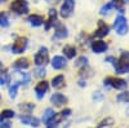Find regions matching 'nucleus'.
I'll return each mask as SVG.
<instances>
[{
    "instance_id": "f257e3e1",
    "label": "nucleus",
    "mask_w": 129,
    "mask_h": 128,
    "mask_svg": "<svg viewBox=\"0 0 129 128\" xmlns=\"http://www.w3.org/2000/svg\"><path fill=\"white\" fill-rule=\"evenodd\" d=\"M115 71L116 74L129 72V52H123L120 57L115 61Z\"/></svg>"
},
{
    "instance_id": "f03ea898",
    "label": "nucleus",
    "mask_w": 129,
    "mask_h": 128,
    "mask_svg": "<svg viewBox=\"0 0 129 128\" xmlns=\"http://www.w3.org/2000/svg\"><path fill=\"white\" fill-rule=\"evenodd\" d=\"M105 85H107V87H111V88H115V89H125L126 88V80L121 79V78H116V76H107L105 80H103Z\"/></svg>"
},
{
    "instance_id": "7ed1b4c3",
    "label": "nucleus",
    "mask_w": 129,
    "mask_h": 128,
    "mask_svg": "<svg viewBox=\"0 0 129 128\" xmlns=\"http://www.w3.org/2000/svg\"><path fill=\"white\" fill-rule=\"evenodd\" d=\"M34 62L36 66H43L44 67L47 63L49 62V52H48V48L45 47H41L34 57Z\"/></svg>"
},
{
    "instance_id": "20e7f679",
    "label": "nucleus",
    "mask_w": 129,
    "mask_h": 128,
    "mask_svg": "<svg viewBox=\"0 0 129 128\" xmlns=\"http://www.w3.org/2000/svg\"><path fill=\"white\" fill-rule=\"evenodd\" d=\"M10 10L16 14H27L28 13V3L27 0H14L10 4Z\"/></svg>"
},
{
    "instance_id": "39448f33",
    "label": "nucleus",
    "mask_w": 129,
    "mask_h": 128,
    "mask_svg": "<svg viewBox=\"0 0 129 128\" xmlns=\"http://www.w3.org/2000/svg\"><path fill=\"white\" fill-rule=\"evenodd\" d=\"M27 44H28V39L21 36V38L16 39V41L12 44V47H10V50H12V53H14V55H19V53H23L26 50Z\"/></svg>"
},
{
    "instance_id": "423d86ee",
    "label": "nucleus",
    "mask_w": 129,
    "mask_h": 128,
    "mask_svg": "<svg viewBox=\"0 0 129 128\" xmlns=\"http://www.w3.org/2000/svg\"><path fill=\"white\" fill-rule=\"evenodd\" d=\"M114 27H115V31L119 35H125L128 33V22H126V18L124 16H117L115 22H114Z\"/></svg>"
},
{
    "instance_id": "0eeeda50",
    "label": "nucleus",
    "mask_w": 129,
    "mask_h": 128,
    "mask_svg": "<svg viewBox=\"0 0 129 128\" xmlns=\"http://www.w3.org/2000/svg\"><path fill=\"white\" fill-rule=\"evenodd\" d=\"M74 9H75V0H64L62 7H61L59 14L63 18H69V17L72 16Z\"/></svg>"
},
{
    "instance_id": "6e6552de",
    "label": "nucleus",
    "mask_w": 129,
    "mask_h": 128,
    "mask_svg": "<svg viewBox=\"0 0 129 128\" xmlns=\"http://www.w3.org/2000/svg\"><path fill=\"white\" fill-rule=\"evenodd\" d=\"M54 35H53V39H64L69 36V31H67V27L64 26L63 23L61 22H54Z\"/></svg>"
},
{
    "instance_id": "1a4fd4ad",
    "label": "nucleus",
    "mask_w": 129,
    "mask_h": 128,
    "mask_svg": "<svg viewBox=\"0 0 129 128\" xmlns=\"http://www.w3.org/2000/svg\"><path fill=\"white\" fill-rule=\"evenodd\" d=\"M49 88V83L47 80H40L36 85H35V93H36V97L39 100H41L43 97L45 96V93L48 92Z\"/></svg>"
},
{
    "instance_id": "9d476101",
    "label": "nucleus",
    "mask_w": 129,
    "mask_h": 128,
    "mask_svg": "<svg viewBox=\"0 0 129 128\" xmlns=\"http://www.w3.org/2000/svg\"><path fill=\"white\" fill-rule=\"evenodd\" d=\"M16 82L18 85H28L31 83V76L27 72H23V70H19L18 72H16Z\"/></svg>"
},
{
    "instance_id": "9b49d317",
    "label": "nucleus",
    "mask_w": 129,
    "mask_h": 128,
    "mask_svg": "<svg viewBox=\"0 0 129 128\" xmlns=\"http://www.w3.org/2000/svg\"><path fill=\"white\" fill-rule=\"evenodd\" d=\"M110 33V27L105 21H100L98 22V27L94 31V36L95 38H105L106 35H109Z\"/></svg>"
},
{
    "instance_id": "f8f14e48",
    "label": "nucleus",
    "mask_w": 129,
    "mask_h": 128,
    "mask_svg": "<svg viewBox=\"0 0 129 128\" xmlns=\"http://www.w3.org/2000/svg\"><path fill=\"white\" fill-rule=\"evenodd\" d=\"M90 48L94 53H97V55H100V53H103L107 50V48H109V45H107V43L103 41V40H94L92 41V44H90Z\"/></svg>"
},
{
    "instance_id": "ddd939ff",
    "label": "nucleus",
    "mask_w": 129,
    "mask_h": 128,
    "mask_svg": "<svg viewBox=\"0 0 129 128\" xmlns=\"http://www.w3.org/2000/svg\"><path fill=\"white\" fill-rule=\"evenodd\" d=\"M50 101H52V104L54 105V106H57V108H61V106L66 105L69 100H67L66 96L62 94V93H53V94L50 96Z\"/></svg>"
},
{
    "instance_id": "4468645a",
    "label": "nucleus",
    "mask_w": 129,
    "mask_h": 128,
    "mask_svg": "<svg viewBox=\"0 0 129 128\" xmlns=\"http://www.w3.org/2000/svg\"><path fill=\"white\" fill-rule=\"evenodd\" d=\"M19 120H21V123H23V124H26V125L35 127V128H38V127L40 125V120H39L38 118H35V116L30 115V114L22 115V116L19 118Z\"/></svg>"
},
{
    "instance_id": "2eb2a0df",
    "label": "nucleus",
    "mask_w": 129,
    "mask_h": 128,
    "mask_svg": "<svg viewBox=\"0 0 129 128\" xmlns=\"http://www.w3.org/2000/svg\"><path fill=\"white\" fill-rule=\"evenodd\" d=\"M66 65H67V61L62 56H54L52 60V66L54 70H62L66 67Z\"/></svg>"
},
{
    "instance_id": "dca6fc26",
    "label": "nucleus",
    "mask_w": 129,
    "mask_h": 128,
    "mask_svg": "<svg viewBox=\"0 0 129 128\" xmlns=\"http://www.w3.org/2000/svg\"><path fill=\"white\" fill-rule=\"evenodd\" d=\"M63 119H64V116L62 115V113H58V114L56 113L45 124H47L48 128H56V127H58V124H59Z\"/></svg>"
},
{
    "instance_id": "f3484780",
    "label": "nucleus",
    "mask_w": 129,
    "mask_h": 128,
    "mask_svg": "<svg viewBox=\"0 0 129 128\" xmlns=\"http://www.w3.org/2000/svg\"><path fill=\"white\" fill-rule=\"evenodd\" d=\"M13 67L17 70H25V69L30 67V61L27 57H21L13 62Z\"/></svg>"
},
{
    "instance_id": "a211bd4d",
    "label": "nucleus",
    "mask_w": 129,
    "mask_h": 128,
    "mask_svg": "<svg viewBox=\"0 0 129 128\" xmlns=\"http://www.w3.org/2000/svg\"><path fill=\"white\" fill-rule=\"evenodd\" d=\"M27 21H28V23L31 26H34V27H39V26H41L43 23H44V18H43L40 14H30L27 17Z\"/></svg>"
},
{
    "instance_id": "6ab92c4d",
    "label": "nucleus",
    "mask_w": 129,
    "mask_h": 128,
    "mask_svg": "<svg viewBox=\"0 0 129 128\" xmlns=\"http://www.w3.org/2000/svg\"><path fill=\"white\" fill-rule=\"evenodd\" d=\"M57 21V10L56 9H49V17H48V21L45 22V30H49L54 22Z\"/></svg>"
},
{
    "instance_id": "aec40b11",
    "label": "nucleus",
    "mask_w": 129,
    "mask_h": 128,
    "mask_svg": "<svg viewBox=\"0 0 129 128\" xmlns=\"http://www.w3.org/2000/svg\"><path fill=\"white\" fill-rule=\"evenodd\" d=\"M62 52H63V55L66 56V58H69V60H71L76 56V48L74 45H64Z\"/></svg>"
},
{
    "instance_id": "412c9836",
    "label": "nucleus",
    "mask_w": 129,
    "mask_h": 128,
    "mask_svg": "<svg viewBox=\"0 0 129 128\" xmlns=\"http://www.w3.org/2000/svg\"><path fill=\"white\" fill-rule=\"evenodd\" d=\"M52 87L53 88H57V89H59V88H63L64 87V76L63 75H57V76H54L52 79Z\"/></svg>"
},
{
    "instance_id": "4be33fe9",
    "label": "nucleus",
    "mask_w": 129,
    "mask_h": 128,
    "mask_svg": "<svg viewBox=\"0 0 129 128\" xmlns=\"http://www.w3.org/2000/svg\"><path fill=\"white\" fill-rule=\"evenodd\" d=\"M14 111L13 110H9V109H5L0 113V123L4 122L5 119H10V118H14Z\"/></svg>"
},
{
    "instance_id": "5701e85b",
    "label": "nucleus",
    "mask_w": 129,
    "mask_h": 128,
    "mask_svg": "<svg viewBox=\"0 0 129 128\" xmlns=\"http://www.w3.org/2000/svg\"><path fill=\"white\" fill-rule=\"evenodd\" d=\"M9 26V17L5 12H0V27H8Z\"/></svg>"
},
{
    "instance_id": "b1692460",
    "label": "nucleus",
    "mask_w": 129,
    "mask_h": 128,
    "mask_svg": "<svg viewBox=\"0 0 129 128\" xmlns=\"http://www.w3.org/2000/svg\"><path fill=\"white\" fill-rule=\"evenodd\" d=\"M19 109L25 111V113H31L32 110L35 109V105L34 104H30V102H26V104H19Z\"/></svg>"
},
{
    "instance_id": "393cba45",
    "label": "nucleus",
    "mask_w": 129,
    "mask_h": 128,
    "mask_svg": "<svg viewBox=\"0 0 129 128\" xmlns=\"http://www.w3.org/2000/svg\"><path fill=\"white\" fill-rule=\"evenodd\" d=\"M112 5L114 8H116L119 12H124V4H125V0H112Z\"/></svg>"
},
{
    "instance_id": "a878e982",
    "label": "nucleus",
    "mask_w": 129,
    "mask_h": 128,
    "mask_svg": "<svg viewBox=\"0 0 129 128\" xmlns=\"http://www.w3.org/2000/svg\"><path fill=\"white\" fill-rule=\"evenodd\" d=\"M54 114H56V113H54V110H53V109H50V108L47 109V110L44 111V114H43V122L47 123V122H48Z\"/></svg>"
},
{
    "instance_id": "bb28decb",
    "label": "nucleus",
    "mask_w": 129,
    "mask_h": 128,
    "mask_svg": "<svg viewBox=\"0 0 129 128\" xmlns=\"http://www.w3.org/2000/svg\"><path fill=\"white\" fill-rule=\"evenodd\" d=\"M18 88H19V85H18L17 83H13V85L9 88V97H10V98H16Z\"/></svg>"
},
{
    "instance_id": "cd10ccee",
    "label": "nucleus",
    "mask_w": 129,
    "mask_h": 128,
    "mask_svg": "<svg viewBox=\"0 0 129 128\" xmlns=\"http://www.w3.org/2000/svg\"><path fill=\"white\" fill-rule=\"evenodd\" d=\"M114 8V5H112V3L110 2V3H107L106 5H103L102 8H101V14H107V13H110V10Z\"/></svg>"
},
{
    "instance_id": "c85d7f7f",
    "label": "nucleus",
    "mask_w": 129,
    "mask_h": 128,
    "mask_svg": "<svg viewBox=\"0 0 129 128\" xmlns=\"http://www.w3.org/2000/svg\"><path fill=\"white\" fill-rule=\"evenodd\" d=\"M47 75V71H45V69L43 67V66H39L36 70H35V76H38V78H44Z\"/></svg>"
},
{
    "instance_id": "c756f323",
    "label": "nucleus",
    "mask_w": 129,
    "mask_h": 128,
    "mask_svg": "<svg viewBox=\"0 0 129 128\" xmlns=\"http://www.w3.org/2000/svg\"><path fill=\"white\" fill-rule=\"evenodd\" d=\"M76 65V67H80V66H87L88 65V58L87 57H80L78 60V62L75 63Z\"/></svg>"
},
{
    "instance_id": "7c9ffc66",
    "label": "nucleus",
    "mask_w": 129,
    "mask_h": 128,
    "mask_svg": "<svg viewBox=\"0 0 129 128\" xmlns=\"http://www.w3.org/2000/svg\"><path fill=\"white\" fill-rule=\"evenodd\" d=\"M112 124H114V119H112V118H107V119L102 120L98 127H100V128H103V127H106V125H112Z\"/></svg>"
},
{
    "instance_id": "2f4dec72",
    "label": "nucleus",
    "mask_w": 129,
    "mask_h": 128,
    "mask_svg": "<svg viewBox=\"0 0 129 128\" xmlns=\"http://www.w3.org/2000/svg\"><path fill=\"white\" fill-rule=\"evenodd\" d=\"M128 100H129V93H124V94L117 96V101H128Z\"/></svg>"
},
{
    "instance_id": "473e14b6",
    "label": "nucleus",
    "mask_w": 129,
    "mask_h": 128,
    "mask_svg": "<svg viewBox=\"0 0 129 128\" xmlns=\"http://www.w3.org/2000/svg\"><path fill=\"white\" fill-rule=\"evenodd\" d=\"M61 113H62V115L64 116V118H67V116H70V114H71V109H64Z\"/></svg>"
},
{
    "instance_id": "72a5a7b5",
    "label": "nucleus",
    "mask_w": 129,
    "mask_h": 128,
    "mask_svg": "<svg viewBox=\"0 0 129 128\" xmlns=\"http://www.w3.org/2000/svg\"><path fill=\"white\" fill-rule=\"evenodd\" d=\"M0 128H10V123H9V122H2V124H0Z\"/></svg>"
},
{
    "instance_id": "f704fd0d",
    "label": "nucleus",
    "mask_w": 129,
    "mask_h": 128,
    "mask_svg": "<svg viewBox=\"0 0 129 128\" xmlns=\"http://www.w3.org/2000/svg\"><path fill=\"white\" fill-rule=\"evenodd\" d=\"M47 3H49V4H56V3H58L59 0H45Z\"/></svg>"
},
{
    "instance_id": "c9c22d12",
    "label": "nucleus",
    "mask_w": 129,
    "mask_h": 128,
    "mask_svg": "<svg viewBox=\"0 0 129 128\" xmlns=\"http://www.w3.org/2000/svg\"><path fill=\"white\" fill-rule=\"evenodd\" d=\"M7 0H0V4H3V3H5Z\"/></svg>"
},
{
    "instance_id": "e433bc0d",
    "label": "nucleus",
    "mask_w": 129,
    "mask_h": 128,
    "mask_svg": "<svg viewBox=\"0 0 129 128\" xmlns=\"http://www.w3.org/2000/svg\"><path fill=\"white\" fill-rule=\"evenodd\" d=\"M0 98H2V96H0Z\"/></svg>"
},
{
    "instance_id": "4c0bfd02",
    "label": "nucleus",
    "mask_w": 129,
    "mask_h": 128,
    "mask_svg": "<svg viewBox=\"0 0 129 128\" xmlns=\"http://www.w3.org/2000/svg\"><path fill=\"white\" fill-rule=\"evenodd\" d=\"M97 128H100V127H97Z\"/></svg>"
}]
</instances>
